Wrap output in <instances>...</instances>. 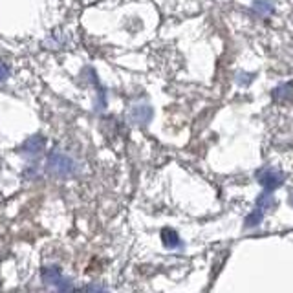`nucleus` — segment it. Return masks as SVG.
I'll use <instances>...</instances> for the list:
<instances>
[{
  "mask_svg": "<svg viewBox=\"0 0 293 293\" xmlns=\"http://www.w3.org/2000/svg\"><path fill=\"white\" fill-rule=\"evenodd\" d=\"M255 9H257L260 15H267V13H272L273 6L272 2H267V0H257V2H255Z\"/></svg>",
  "mask_w": 293,
  "mask_h": 293,
  "instance_id": "obj_9",
  "label": "nucleus"
},
{
  "mask_svg": "<svg viewBox=\"0 0 293 293\" xmlns=\"http://www.w3.org/2000/svg\"><path fill=\"white\" fill-rule=\"evenodd\" d=\"M273 204H275V200H273V196L269 194V191H266V193H262L257 198V206L260 207V209H267V207H272Z\"/></svg>",
  "mask_w": 293,
  "mask_h": 293,
  "instance_id": "obj_7",
  "label": "nucleus"
},
{
  "mask_svg": "<svg viewBox=\"0 0 293 293\" xmlns=\"http://www.w3.org/2000/svg\"><path fill=\"white\" fill-rule=\"evenodd\" d=\"M150 118H152V108L149 105H138L136 108L132 110V119L140 125H145V123H149Z\"/></svg>",
  "mask_w": 293,
  "mask_h": 293,
  "instance_id": "obj_5",
  "label": "nucleus"
},
{
  "mask_svg": "<svg viewBox=\"0 0 293 293\" xmlns=\"http://www.w3.org/2000/svg\"><path fill=\"white\" fill-rule=\"evenodd\" d=\"M260 220H262V209L258 207V209H255L253 213L247 216V220H245V226H247V228H255V226H258V223H260Z\"/></svg>",
  "mask_w": 293,
  "mask_h": 293,
  "instance_id": "obj_8",
  "label": "nucleus"
},
{
  "mask_svg": "<svg viewBox=\"0 0 293 293\" xmlns=\"http://www.w3.org/2000/svg\"><path fill=\"white\" fill-rule=\"evenodd\" d=\"M42 277H44V282H46V284L55 286V288H59V289L72 288V284H70V282H66L64 277H62L61 272H59V267H55V266L48 267V269H44Z\"/></svg>",
  "mask_w": 293,
  "mask_h": 293,
  "instance_id": "obj_3",
  "label": "nucleus"
},
{
  "mask_svg": "<svg viewBox=\"0 0 293 293\" xmlns=\"http://www.w3.org/2000/svg\"><path fill=\"white\" fill-rule=\"evenodd\" d=\"M46 171L50 174L57 176V178H70L77 172V163L70 156H66L59 150H53L48 156V162H46Z\"/></svg>",
  "mask_w": 293,
  "mask_h": 293,
  "instance_id": "obj_1",
  "label": "nucleus"
},
{
  "mask_svg": "<svg viewBox=\"0 0 293 293\" xmlns=\"http://www.w3.org/2000/svg\"><path fill=\"white\" fill-rule=\"evenodd\" d=\"M257 179L260 182V185H262L266 191H275V189H279L280 185L284 184V174L279 171H273V169H266V171H260L257 176Z\"/></svg>",
  "mask_w": 293,
  "mask_h": 293,
  "instance_id": "obj_2",
  "label": "nucleus"
},
{
  "mask_svg": "<svg viewBox=\"0 0 293 293\" xmlns=\"http://www.w3.org/2000/svg\"><path fill=\"white\" fill-rule=\"evenodd\" d=\"M8 77H9V68L6 64H2V62H0V83H4Z\"/></svg>",
  "mask_w": 293,
  "mask_h": 293,
  "instance_id": "obj_10",
  "label": "nucleus"
},
{
  "mask_svg": "<svg viewBox=\"0 0 293 293\" xmlns=\"http://www.w3.org/2000/svg\"><path fill=\"white\" fill-rule=\"evenodd\" d=\"M42 145H44L42 138H40V136H33V138H30L26 143L22 145L20 152L22 154H28V156H35V154H39L40 150H42Z\"/></svg>",
  "mask_w": 293,
  "mask_h": 293,
  "instance_id": "obj_4",
  "label": "nucleus"
},
{
  "mask_svg": "<svg viewBox=\"0 0 293 293\" xmlns=\"http://www.w3.org/2000/svg\"><path fill=\"white\" fill-rule=\"evenodd\" d=\"M162 240H163V244L167 245V247H178L179 245V236L176 235L172 229H165V231L162 233Z\"/></svg>",
  "mask_w": 293,
  "mask_h": 293,
  "instance_id": "obj_6",
  "label": "nucleus"
}]
</instances>
